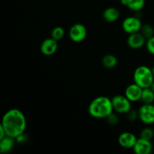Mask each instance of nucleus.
<instances>
[{"label": "nucleus", "instance_id": "nucleus-4", "mask_svg": "<svg viewBox=\"0 0 154 154\" xmlns=\"http://www.w3.org/2000/svg\"><path fill=\"white\" fill-rule=\"evenodd\" d=\"M114 111L121 114H126L132 110V102L123 95H116L111 99Z\"/></svg>", "mask_w": 154, "mask_h": 154}, {"label": "nucleus", "instance_id": "nucleus-24", "mask_svg": "<svg viewBox=\"0 0 154 154\" xmlns=\"http://www.w3.org/2000/svg\"><path fill=\"white\" fill-rule=\"evenodd\" d=\"M0 132H1V135H0V139L2 138H4V137L6 136V133H5V129H3L2 126L0 125Z\"/></svg>", "mask_w": 154, "mask_h": 154}, {"label": "nucleus", "instance_id": "nucleus-14", "mask_svg": "<svg viewBox=\"0 0 154 154\" xmlns=\"http://www.w3.org/2000/svg\"><path fill=\"white\" fill-rule=\"evenodd\" d=\"M15 138L6 135L4 138L0 139V152L1 153H8L14 146Z\"/></svg>", "mask_w": 154, "mask_h": 154}, {"label": "nucleus", "instance_id": "nucleus-27", "mask_svg": "<svg viewBox=\"0 0 154 154\" xmlns=\"http://www.w3.org/2000/svg\"><path fill=\"white\" fill-rule=\"evenodd\" d=\"M152 72H153V76H154V66H153V68H152Z\"/></svg>", "mask_w": 154, "mask_h": 154}, {"label": "nucleus", "instance_id": "nucleus-23", "mask_svg": "<svg viewBox=\"0 0 154 154\" xmlns=\"http://www.w3.org/2000/svg\"><path fill=\"white\" fill-rule=\"evenodd\" d=\"M126 115L128 117V120H130V121H135L138 118V112L136 111H134V110H131L129 112L126 114Z\"/></svg>", "mask_w": 154, "mask_h": 154}, {"label": "nucleus", "instance_id": "nucleus-3", "mask_svg": "<svg viewBox=\"0 0 154 154\" xmlns=\"http://www.w3.org/2000/svg\"><path fill=\"white\" fill-rule=\"evenodd\" d=\"M134 82L144 88L150 87L154 81L152 69L146 66H140L136 68L133 74Z\"/></svg>", "mask_w": 154, "mask_h": 154}, {"label": "nucleus", "instance_id": "nucleus-7", "mask_svg": "<svg viewBox=\"0 0 154 154\" xmlns=\"http://www.w3.org/2000/svg\"><path fill=\"white\" fill-rule=\"evenodd\" d=\"M142 25L143 24L141 20L138 17L131 16L128 17L123 20L122 27H123V29L125 32L130 35L141 31Z\"/></svg>", "mask_w": 154, "mask_h": 154}, {"label": "nucleus", "instance_id": "nucleus-16", "mask_svg": "<svg viewBox=\"0 0 154 154\" xmlns=\"http://www.w3.org/2000/svg\"><path fill=\"white\" fill-rule=\"evenodd\" d=\"M141 101L143 104H153L154 102V92L150 87L143 89Z\"/></svg>", "mask_w": 154, "mask_h": 154}, {"label": "nucleus", "instance_id": "nucleus-22", "mask_svg": "<svg viewBox=\"0 0 154 154\" xmlns=\"http://www.w3.org/2000/svg\"><path fill=\"white\" fill-rule=\"evenodd\" d=\"M106 119H107V121H108V123H109L110 125H111V126H115V125H117L119 122L118 117H117L116 114H114V113H112L111 114H110V115L108 116Z\"/></svg>", "mask_w": 154, "mask_h": 154}, {"label": "nucleus", "instance_id": "nucleus-18", "mask_svg": "<svg viewBox=\"0 0 154 154\" xmlns=\"http://www.w3.org/2000/svg\"><path fill=\"white\" fill-rule=\"evenodd\" d=\"M141 33L147 39L153 37L154 35V29L150 24H144L142 25V27L141 29Z\"/></svg>", "mask_w": 154, "mask_h": 154}, {"label": "nucleus", "instance_id": "nucleus-21", "mask_svg": "<svg viewBox=\"0 0 154 154\" xmlns=\"http://www.w3.org/2000/svg\"><path fill=\"white\" fill-rule=\"evenodd\" d=\"M145 45L147 51H148L150 54L154 56V35L153 37L147 39Z\"/></svg>", "mask_w": 154, "mask_h": 154}, {"label": "nucleus", "instance_id": "nucleus-10", "mask_svg": "<svg viewBox=\"0 0 154 154\" xmlns=\"http://www.w3.org/2000/svg\"><path fill=\"white\" fill-rule=\"evenodd\" d=\"M58 49V41L53 38H46L42 42L40 51L45 56H51L55 54Z\"/></svg>", "mask_w": 154, "mask_h": 154}, {"label": "nucleus", "instance_id": "nucleus-2", "mask_svg": "<svg viewBox=\"0 0 154 154\" xmlns=\"http://www.w3.org/2000/svg\"><path fill=\"white\" fill-rule=\"evenodd\" d=\"M114 111L112 101L107 96L95 98L88 107V112L91 117L97 119H106Z\"/></svg>", "mask_w": 154, "mask_h": 154}, {"label": "nucleus", "instance_id": "nucleus-26", "mask_svg": "<svg viewBox=\"0 0 154 154\" xmlns=\"http://www.w3.org/2000/svg\"><path fill=\"white\" fill-rule=\"evenodd\" d=\"M150 89H151V90H153V91L154 92V81H153V83H152V84H151V85H150Z\"/></svg>", "mask_w": 154, "mask_h": 154}, {"label": "nucleus", "instance_id": "nucleus-19", "mask_svg": "<svg viewBox=\"0 0 154 154\" xmlns=\"http://www.w3.org/2000/svg\"><path fill=\"white\" fill-rule=\"evenodd\" d=\"M65 30L61 26H56L51 32V38L57 41H60L64 37Z\"/></svg>", "mask_w": 154, "mask_h": 154}, {"label": "nucleus", "instance_id": "nucleus-1", "mask_svg": "<svg viewBox=\"0 0 154 154\" xmlns=\"http://www.w3.org/2000/svg\"><path fill=\"white\" fill-rule=\"evenodd\" d=\"M0 125L5 131L6 135L16 138L25 132L26 119L20 110L12 108L5 113Z\"/></svg>", "mask_w": 154, "mask_h": 154}, {"label": "nucleus", "instance_id": "nucleus-12", "mask_svg": "<svg viewBox=\"0 0 154 154\" xmlns=\"http://www.w3.org/2000/svg\"><path fill=\"white\" fill-rule=\"evenodd\" d=\"M133 150L137 154H150L153 150V144L151 141L139 138L134 146Z\"/></svg>", "mask_w": 154, "mask_h": 154}, {"label": "nucleus", "instance_id": "nucleus-25", "mask_svg": "<svg viewBox=\"0 0 154 154\" xmlns=\"http://www.w3.org/2000/svg\"><path fill=\"white\" fill-rule=\"evenodd\" d=\"M120 2H121V4L125 6H127L128 2H129V0H120Z\"/></svg>", "mask_w": 154, "mask_h": 154}, {"label": "nucleus", "instance_id": "nucleus-5", "mask_svg": "<svg viewBox=\"0 0 154 154\" xmlns=\"http://www.w3.org/2000/svg\"><path fill=\"white\" fill-rule=\"evenodd\" d=\"M87 35V28L82 23H75L69 29V38L75 43H80L85 40Z\"/></svg>", "mask_w": 154, "mask_h": 154}, {"label": "nucleus", "instance_id": "nucleus-11", "mask_svg": "<svg viewBox=\"0 0 154 154\" xmlns=\"http://www.w3.org/2000/svg\"><path fill=\"white\" fill-rule=\"evenodd\" d=\"M137 137L133 133L129 132H124L118 137V143L122 147L130 149L133 148L136 143Z\"/></svg>", "mask_w": 154, "mask_h": 154}, {"label": "nucleus", "instance_id": "nucleus-9", "mask_svg": "<svg viewBox=\"0 0 154 154\" xmlns=\"http://www.w3.org/2000/svg\"><path fill=\"white\" fill-rule=\"evenodd\" d=\"M143 88L135 84V82L132 84H129L125 90V96L129 99L132 102H136L141 100V94H142Z\"/></svg>", "mask_w": 154, "mask_h": 154}, {"label": "nucleus", "instance_id": "nucleus-6", "mask_svg": "<svg viewBox=\"0 0 154 154\" xmlns=\"http://www.w3.org/2000/svg\"><path fill=\"white\" fill-rule=\"evenodd\" d=\"M138 118L146 125L154 123V105L153 104H143L138 111Z\"/></svg>", "mask_w": 154, "mask_h": 154}, {"label": "nucleus", "instance_id": "nucleus-13", "mask_svg": "<svg viewBox=\"0 0 154 154\" xmlns=\"http://www.w3.org/2000/svg\"><path fill=\"white\" fill-rule=\"evenodd\" d=\"M120 12L117 8L110 7L105 9L102 14L104 20L108 23H114L119 19Z\"/></svg>", "mask_w": 154, "mask_h": 154}, {"label": "nucleus", "instance_id": "nucleus-17", "mask_svg": "<svg viewBox=\"0 0 154 154\" xmlns=\"http://www.w3.org/2000/svg\"><path fill=\"white\" fill-rule=\"evenodd\" d=\"M145 0H129L127 7L132 11L138 12L144 8Z\"/></svg>", "mask_w": 154, "mask_h": 154}, {"label": "nucleus", "instance_id": "nucleus-15", "mask_svg": "<svg viewBox=\"0 0 154 154\" xmlns=\"http://www.w3.org/2000/svg\"><path fill=\"white\" fill-rule=\"evenodd\" d=\"M102 65L106 69H113L115 66H117L118 63V60L117 57L113 54H107L104 56L102 60Z\"/></svg>", "mask_w": 154, "mask_h": 154}, {"label": "nucleus", "instance_id": "nucleus-20", "mask_svg": "<svg viewBox=\"0 0 154 154\" xmlns=\"http://www.w3.org/2000/svg\"><path fill=\"white\" fill-rule=\"evenodd\" d=\"M153 137L154 132L153 129L150 127H146L141 130L139 138H144V139L148 140V141H151L153 138Z\"/></svg>", "mask_w": 154, "mask_h": 154}, {"label": "nucleus", "instance_id": "nucleus-8", "mask_svg": "<svg viewBox=\"0 0 154 154\" xmlns=\"http://www.w3.org/2000/svg\"><path fill=\"white\" fill-rule=\"evenodd\" d=\"M147 38L141 33H132L129 35L127 38V45L132 49H140L146 45Z\"/></svg>", "mask_w": 154, "mask_h": 154}]
</instances>
